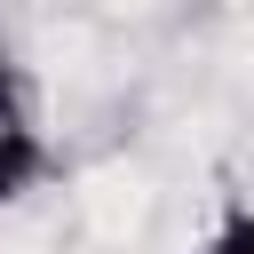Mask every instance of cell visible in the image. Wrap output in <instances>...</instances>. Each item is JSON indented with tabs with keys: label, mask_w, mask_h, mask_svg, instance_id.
<instances>
[{
	"label": "cell",
	"mask_w": 254,
	"mask_h": 254,
	"mask_svg": "<svg viewBox=\"0 0 254 254\" xmlns=\"http://www.w3.org/2000/svg\"><path fill=\"white\" fill-rule=\"evenodd\" d=\"M48 167H56V151H48L40 119H24V127H0V206L32 198V190L48 183Z\"/></svg>",
	"instance_id": "1"
},
{
	"label": "cell",
	"mask_w": 254,
	"mask_h": 254,
	"mask_svg": "<svg viewBox=\"0 0 254 254\" xmlns=\"http://www.w3.org/2000/svg\"><path fill=\"white\" fill-rule=\"evenodd\" d=\"M198 254H254V206L246 198H230L222 214H214V230H206V246Z\"/></svg>",
	"instance_id": "2"
},
{
	"label": "cell",
	"mask_w": 254,
	"mask_h": 254,
	"mask_svg": "<svg viewBox=\"0 0 254 254\" xmlns=\"http://www.w3.org/2000/svg\"><path fill=\"white\" fill-rule=\"evenodd\" d=\"M32 119V71L0 48V127H24Z\"/></svg>",
	"instance_id": "3"
}]
</instances>
